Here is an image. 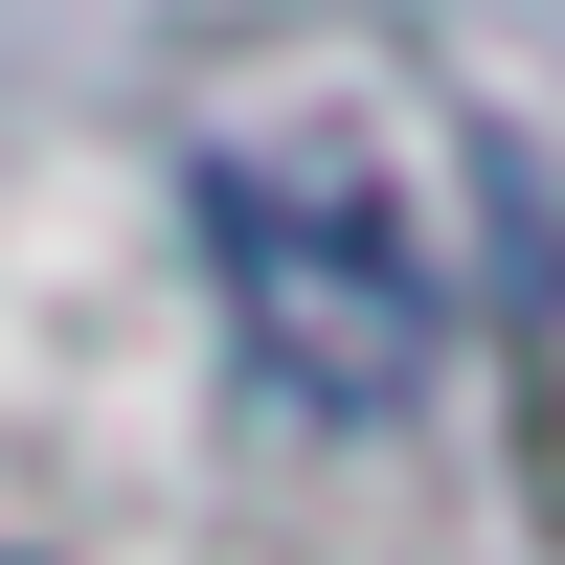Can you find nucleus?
Listing matches in <instances>:
<instances>
[{
    "mask_svg": "<svg viewBox=\"0 0 565 565\" xmlns=\"http://www.w3.org/2000/svg\"><path fill=\"white\" fill-rule=\"evenodd\" d=\"M204 271H226L249 385L317 407V430H385V407L430 385V340H452L407 204H385V181H340V159H271V136H226V159H204Z\"/></svg>",
    "mask_w": 565,
    "mask_h": 565,
    "instance_id": "nucleus-1",
    "label": "nucleus"
}]
</instances>
